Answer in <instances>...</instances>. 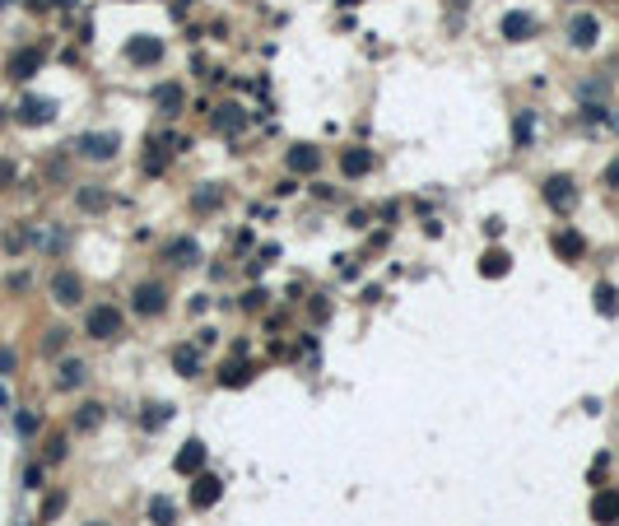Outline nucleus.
Masks as SVG:
<instances>
[{
	"label": "nucleus",
	"mask_w": 619,
	"mask_h": 526,
	"mask_svg": "<svg viewBox=\"0 0 619 526\" xmlns=\"http://www.w3.org/2000/svg\"><path fill=\"white\" fill-rule=\"evenodd\" d=\"M89 336L93 340H117V336H122V312L112 308V303H98V308L89 312Z\"/></svg>",
	"instance_id": "f257e3e1"
},
{
	"label": "nucleus",
	"mask_w": 619,
	"mask_h": 526,
	"mask_svg": "<svg viewBox=\"0 0 619 526\" xmlns=\"http://www.w3.org/2000/svg\"><path fill=\"white\" fill-rule=\"evenodd\" d=\"M51 298H56L61 308H75V303H84V279H79L75 270H56V279H51Z\"/></svg>",
	"instance_id": "f03ea898"
},
{
	"label": "nucleus",
	"mask_w": 619,
	"mask_h": 526,
	"mask_svg": "<svg viewBox=\"0 0 619 526\" xmlns=\"http://www.w3.org/2000/svg\"><path fill=\"white\" fill-rule=\"evenodd\" d=\"M126 61L158 65V61H163V42H158V38H135V42H126Z\"/></svg>",
	"instance_id": "7ed1b4c3"
},
{
	"label": "nucleus",
	"mask_w": 619,
	"mask_h": 526,
	"mask_svg": "<svg viewBox=\"0 0 619 526\" xmlns=\"http://www.w3.org/2000/svg\"><path fill=\"white\" fill-rule=\"evenodd\" d=\"M591 517L601 526H619V494L615 489H601V494L591 498Z\"/></svg>",
	"instance_id": "20e7f679"
},
{
	"label": "nucleus",
	"mask_w": 619,
	"mask_h": 526,
	"mask_svg": "<svg viewBox=\"0 0 619 526\" xmlns=\"http://www.w3.org/2000/svg\"><path fill=\"white\" fill-rule=\"evenodd\" d=\"M201 466H205V443H201V438H191V443H186V447L177 452L172 470H177V475H196Z\"/></svg>",
	"instance_id": "39448f33"
},
{
	"label": "nucleus",
	"mask_w": 619,
	"mask_h": 526,
	"mask_svg": "<svg viewBox=\"0 0 619 526\" xmlns=\"http://www.w3.org/2000/svg\"><path fill=\"white\" fill-rule=\"evenodd\" d=\"M38 65H42V51H38V47H28V51H15V56H10V79H19V84H24V79L38 75Z\"/></svg>",
	"instance_id": "423d86ee"
},
{
	"label": "nucleus",
	"mask_w": 619,
	"mask_h": 526,
	"mask_svg": "<svg viewBox=\"0 0 619 526\" xmlns=\"http://www.w3.org/2000/svg\"><path fill=\"white\" fill-rule=\"evenodd\" d=\"M163 284H140L135 289V312L140 317H158V312H163Z\"/></svg>",
	"instance_id": "0eeeda50"
},
{
	"label": "nucleus",
	"mask_w": 619,
	"mask_h": 526,
	"mask_svg": "<svg viewBox=\"0 0 619 526\" xmlns=\"http://www.w3.org/2000/svg\"><path fill=\"white\" fill-rule=\"evenodd\" d=\"M531 33H536V19L531 15H522V10L503 15V38H508V42H527Z\"/></svg>",
	"instance_id": "6e6552de"
},
{
	"label": "nucleus",
	"mask_w": 619,
	"mask_h": 526,
	"mask_svg": "<svg viewBox=\"0 0 619 526\" xmlns=\"http://www.w3.org/2000/svg\"><path fill=\"white\" fill-rule=\"evenodd\" d=\"M219 494H224L219 475H196V484H191V503H196V508H210V503H219Z\"/></svg>",
	"instance_id": "1a4fd4ad"
},
{
	"label": "nucleus",
	"mask_w": 619,
	"mask_h": 526,
	"mask_svg": "<svg viewBox=\"0 0 619 526\" xmlns=\"http://www.w3.org/2000/svg\"><path fill=\"white\" fill-rule=\"evenodd\" d=\"M79 154L84 158H112L117 154V135H79Z\"/></svg>",
	"instance_id": "9d476101"
},
{
	"label": "nucleus",
	"mask_w": 619,
	"mask_h": 526,
	"mask_svg": "<svg viewBox=\"0 0 619 526\" xmlns=\"http://www.w3.org/2000/svg\"><path fill=\"white\" fill-rule=\"evenodd\" d=\"M545 201L554 205V210H573V182L568 177H550L545 182Z\"/></svg>",
	"instance_id": "9b49d317"
},
{
	"label": "nucleus",
	"mask_w": 619,
	"mask_h": 526,
	"mask_svg": "<svg viewBox=\"0 0 619 526\" xmlns=\"http://www.w3.org/2000/svg\"><path fill=\"white\" fill-rule=\"evenodd\" d=\"M51 103L47 98H24V108H19V122L24 126H42V122H51Z\"/></svg>",
	"instance_id": "f8f14e48"
},
{
	"label": "nucleus",
	"mask_w": 619,
	"mask_h": 526,
	"mask_svg": "<svg viewBox=\"0 0 619 526\" xmlns=\"http://www.w3.org/2000/svg\"><path fill=\"white\" fill-rule=\"evenodd\" d=\"M317 168H322V154L312 145H294L289 149V172H317Z\"/></svg>",
	"instance_id": "ddd939ff"
},
{
	"label": "nucleus",
	"mask_w": 619,
	"mask_h": 526,
	"mask_svg": "<svg viewBox=\"0 0 619 526\" xmlns=\"http://www.w3.org/2000/svg\"><path fill=\"white\" fill-rule=\"evenodd\" d=\"M508 270H512V256L503 247H494V252H484L480 256V275L484 279H498V275H508Z\"/></svg>",
	"instance_id": "4468645a"
},
{
	"label": "nucleus",
	"mask_w": 619,
	"mask_h": 526,
	"mask_svg": "<svg viewBox=\"0 0 619 526\" xmlns=\"http://www.w3.org/2000/svg\"><path fill=\"white\" fill-rule=\"evenodd\" d=\"M84 377H89V368H84L79 359H65L61 372H56V387H61V391H75V387H84Z\"/></svg>",
	"instance_id": "2eb2a0df"
},
{
	"label": "nucleus",
	"mask_w": 619,
	"mask_h": 526,
	"mask_svg": "<svg viewBox=\"0 0 619 526\" xmlns=\"http://www.w3.org/2000/svg\"><path fill=\"white\" fill-rule=\"evenodd\" d=\"M172 363H177L182 377H196V372H201V350H196V345H177V350H172Z\"/></svg>",
	"instance_id": "dca6fc26"
},
{
	"label": "nucleus",
	"mask_w": 619,
	"mask_h": 526,
	"mask_svg": "<svg viewBox=\"0 0 619 526\" xmlns=\"http://www.w3.org/2000/svg\"><path fill=\"white\" fill-rule=\"evenodd\" d=\"M568 33H573V47H591V42H596V33H601V24H596L591 15H577Z\"/></svg>",
	"instance_id": "f3484780"
},
{
	"label": "nucleus",
	"mask_w": 619,
	"mask_h": 526,
	"mask_svg": "<svg viewBox=\"0 0 619 526\" xmlns=\"http://www.w3.org/2000/svg\"><path fill=\"white\" fill-rule=\"evenodd\" d=\"M554 252L563 256V261H577V256L587 252V243H582V233H559V238H554Z\"/></svg>",
	"instance_id": "a211bd4d"
},
{
	"label": "nucleus",
	"mask_w": 619,
	"mask_h": 526,
	"mask_svg": "<svg viewBox=\"0 0 619 526\" xmlns=\"http://www.w3.org/2000/svg\"><path fill=\"white\" fill-rule=\"evenodd\" d=\"M149 517H154V526H172L177 522V503H172L168 494H158L154 503H149Z\"/></svg>",
	"instance_id": "6ab92c4d"
},
{
	"label": "nucleus",
	"mask_w": 619,
	"mask_h": 526,
	"mask_svg": "<svg viewBox=\"0 0 619 526\" xmlns=\"http://www.w3.org/2000/svg\"><path fill=\"white\" fill-rule=\"evenodd\" d=\"M368 168H372V154H368V149H349V154H345V177H363Z\"/></svg>",
	"instance_id": "aec40b11"
},
{
	"label": "nucleus",
	"mask_w": 619,
	"mask_h": 526,
	"mask_svg": "<svg viewBox=\"0 0 619 526\" xmlns=\"http://www.w3.org/2000/svg\"><path fill=\"white\" fill-rule=\"evenodd\" d=\"M596 312H601V317H615L619 312V294L610 284H596Z\"/></svg>",
	"instance_id": "412c9836"
},
{
	"label": "nucleus",
	"mask_w": 619,
	"mask_h": 526,
	"mask_svg": "<svg viewBox=\"0 0 619 526\" xmlns=\"http://www.w3.org/2000/svg\"><path fill=\"white\" fill-rule=\"evenodd\" d=\"M98 424H103V405H79V415H75L79 434H89V429H98Z\"/></svg>",
	"instance_id": "4be33fe9"
},
{
	"label": "nucleus",
	"mask_w": 619,
	"mask_h": 526,
	"mask_svg": "<svg viewBox=\"0 0 619 526\" xmlns=\"http://www.w3.org/2000/svg\"><path fill=\"white\" fill-rule=\"evenodd\" d=\"M247 377H251V368H242V363H229V368L219 372V382H224V387H242Z\"/></svg>",
	"instance_id": "5701e85b"
},
{
	"label": "nucleus",
	"mask_w": 619,
	"mask_h": 526,
	"mask_svg": "<svg viewBox=\"0 0 619 526\" xmlns=\"http://www.w3.org/2000/svg\"><path fill=\"white\" fill-rule=\"evenodd\" d=\"M158 108L177 112V108H182V89H177V84H163V89H158Z\"/></svg>",
	"instance_id": "b1692460"
},
{
	"label": "nucleus",
	"mask_w": 619,
	"mask_h": 526,
	"mask_svg": "<svg viewBox=\"0 0 619 526\" xmlns=\"http://www.w3.org/2000/svg\"><path fill=\"white\" fill-rule=\"evenodd\" d=\"M215 126H219V131H238V126H242V112H238V108H219Z\"/></svg>",
	"instance_id": "393cba45"
},
{
	"label": "nucleus",
	"mask_w": 619,
	"mask_h": 526,
	"mask_svg": "<svg viewBox=\"0 0 619 526\" xmlns=\"http://www.w3.org/2000/svg\"><path fill=\"white\" fill-rule=\"evenodd\" d=\"M172 256H182V265H196V243L191 238H177L172 243Z\"/></svg>",
	"instance_id": "a878e982"
},
{
	"label": "nucleus",
	"mask_w": 619,
	"mask_h": 526,
	"mask_svg": "<svg viewBox=\"0 0 619 526\" xmlns=\"http://www.w3.org/2000/svg\"><path fill=\"white\" fill-rule=\"evenodd\" d=\"M265 308V289H247L242 294V312H261Z\"/></svg>",
	"instance_id": "bb28decb"
},
{
	"label": "nucleus",
	"mask_w": 619,
	"mask_h": 526,
	"mask_svg": "<svg viewBox=\"0 0 619 526\" xmlns=\"http://www.w3.org/2000/svg\"><path fill=\"white\" fill-rule=\"evenodd\" d=\"M56 350H65V331H47V340H42V354H56Z\"/></svg>",
	"instance_id": "cd10ccee"
},
{
	"label": "nucleus",
	"mask_w": 619,
	"mask_h": 526,
	"mask_svg": "<svg viewBox=\"0 0 619 526\" xmlns=\"http://www.w3.org/2000/svg\"><path fill=\"white\" fill-rule=\"evenodd\" d=\"M61 508H65V494H51V498L42 503V522H51V517H56Z\"/></svg>",
	"instance_id": "c85d7f7f"
},
{
	"label": "nucleus",
	"mask_w": 619,
	"mask_h": 526,
	"mask_svg": "<svg viewBox=\"0 0 619 526\" xmlns=\"http://www.w3.org/2000/svg\"><path fill=\"white\" fill-rule=\"evenodd\" d=\"M61 457H65V438L56 434L51 443H47V461H61Z\"/></svg>",
	"instance_id": "c756f323"
},
{
	"label": "nucleus",
	"mask_w": 619,
	"mask_h": 526,
	"mask_svg": "<svg viewBox=\"0 0 619 526\" xmlns=\"http://www.w3.org/2000/svg\"><path fill=\"white\" fill-rule=\"evenodd\" d=\"M531 140V112H522V117H517V145H527Z\"/></svg>",
	"instance_id": "7c9ffc66"
},
{
	"label": "nucleus",
	"mask_w": 619,
	"mask_h": 526,
	"mask_svg": "<svg viewBox=\"0 0 619 526\" xmlns=\"http://www.w3.org/2000/svg\"><path fill=\"white\" fill-rule=\"evenodd\" d=\"M24 484H28V489H42V466H28V470H24Z\"/></svg>",
	"instance_id": "2f4dec72"
},
{
	"label": "nucleus",
	"mask_w": 619,
	"mask_h": 526,
	"mask_svg": "<svg viewBox=\"0 0 619 526\" xmlns=\"http://www.w3.org/2000/svg\"><path fill=\"white\" fill-rule=\"evenodd\" d=\"M15 424H19V434H38V415H19Z\"/></svg>",
	"instance_id": "473e14b6"
},
{
	"label": "nucleus",
	"mask_w": 619,
	"mask_h": 526,
	"mask_svg": "<svg viewBox=\"0 0 619 526\" xmlns=\"http://www.w3.org/2000/svg\"><path fill=\"white\" fill-rule=\"evenodd\" d=\"M15 182V163H10V158H0V186H10Z\"/></svg>",
	"instance_id": "72a5a7b5"
},
{
	"label": "nucleus",
	"mask_w": 619,
	"mask_h": 526,
	"mask_svg": "<svg viewBox=\"0 0 619 526\" xmlns=\"http://www.w3.org/2000/svg\"><path fill=\"white\" fill-rule=\"evenodd\" d=\"M605 186H615V191H619V158L610 163V168H605Z\"/></svg>",
	"instance_id": "f704fd0d"
},
{
	"label": "nucleus",
	"mask_w": 619,
	"mask_h": 526,
	"mask_svg": "<svg viewBox=\"0 0 619 526\" xmlns=\"http://www.w3.org/2000/svg\"><path fill=\"white\" fill-rule=\"evenodd\" d=\"M0 372H5V377L15 372V354H10V350H0Z\"/></svg>",
	"instance_id": "c9c22d12"
},
{
	"label": "nucleus",
	"mask_w": 619,
	"mask_h": 526,
	"mask_svg": "<svg viewBox=\"0 0 619 526\" xmlns=\"http://www.w3.org/2000/svg\"><path fill=\"white\" fill-rule=\"evenodd\" d=\"M349 229H368V210H354L349 215Z\"/></svg>",
	"instance_id": "e433bc0d"
},
{
	"label": "nucleus",
	"mask_w": 619,
	"mask_h": 526,
	"mask_svg": "<svg viewBox=\"0 0 619 526\" xmlns=\"http://www.w3.org/2000/svg\"><path fill=\"white\" fill-rule=\"evenodd\" d=\"M28 5H33V10H47V5H51V0H28Z\"/></svg>",
	"instance_id": "4c0bfd02"
},
{
	"label": "nucleus",
	"mask_w": 619,
	"mask_h": 526,
	"mask_svg": "<svg viewBox=\"0 0 619 526\" xmlns=\"http://www.w3.org/2000/svg\"><path fill=\"white\" fill-rule=\"evenodd\" d=\"M5 405H10V396H5V387H0V410H5Z\"/></svg>",
	"instance_id": "58836bf2"
},
{
	"label": "nucleus",
	"mask_w": 619,
	"mask_h": 526,
	"mask_svg": "<svg viewBox=\"0 0 619 526\" xmlns=\"http://www.w3.org/2000/svg\"><path fill=\"white\" fill-rule=\"evenodd\" d=\"M89 526H103V522H89Z\"/></svg>",
	"instance_id": "ea45409f"
},
{
	"label": "nucleus",
	"mask_w": 619,
	"mask_h": 526,
	"mask_svg": "<svg viewBox=\"0 0 619 526\" xmlns=\"http://www.w3.org/2000/svg\"><path fill=\"white\" fill-rule=\"evenodd\" d=\"M615 126H619V117H615Z\"/></svg>",
	"instance_id": "a19ab883"
}]
</instances>
